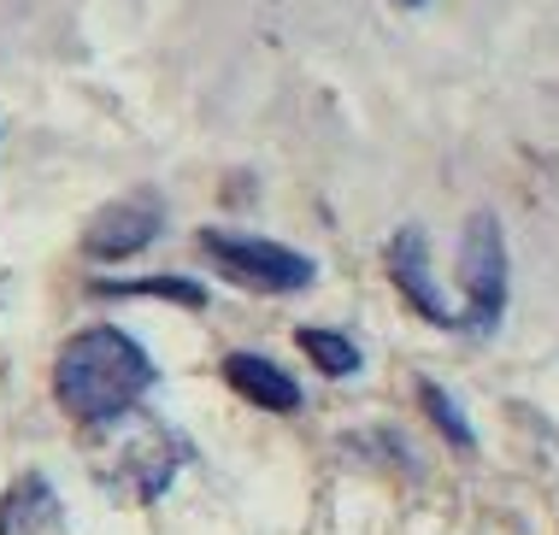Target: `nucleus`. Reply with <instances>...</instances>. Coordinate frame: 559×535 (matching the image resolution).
Segmentation results:
<instances>
[{
    "instance_id": "nucleus-1",
    "label": "nucleus",
    "mask_w": 559,
    "mask_h": 535,
    "mask_svg": "<svg viewBox=\"0 0 559 535\" xmlns=\"http://www.w3.org/2000/svg\"><path fill=\"white\" fill-rule=\"evenodd\" d=\"M154 382H159V371L147 359V347L112 324L78 330L59 347V365H53V394L83 430L88 424H107V418H124L130 406L147 401Z\"/></svg>"
},
{
    "instance_id": "nucleus-2",
    "label": "nucleus",
    "mask_w": 559,
    "mask_h": 535,
    "mask_svg": "<svg viewBox=\"0 0 559 535\" xmlns=\"http://www.w3.org/2000/svg\"><path fill=\"white\" fill-rule=\"evenodd\" d=\"M88 430H107L112 448L107 453H88L95 459V483L124 495L130 507H154V500L171 488L177 465H183V441L165 430L159 418H147L142 406H130L124 418H107V424H88Z\"/></svg>"
},
{
    "instance_id": "nucleus-3",
    "label": "nucleus",
    "mask_w": 559,
    "mask_h": 535,
    "mask_svg": "<svg viewBox=\"0 0 559 535\" xmlns=\"http://www.w3.org/2000/svg\"><path fill=\"white\" fill-rule=\"evenodd\" d=\"M201 253L230 283L253 288V295H300L319 277V265L307 253L283 248V241H265V236H248V229H201Z\"/></svg>"
},
{
    "instance_id": "nucleus-4",
    "label": "nucleus",
    "mask_w": 559,
    "mask_h": 535,
    "mask_svg": "<svg viewBox=\"0 0 559 535\" xmlns=\"http://www.w3.org/2000/svg\"><path fill=\"white\" fill-rule=\"evenodd\" d=\"M460 283H465V330L489 335L507 312V241L495 212H477L460 241Z\"/></svg>"
},
{
    "instance_id": "nucleus-5",
    "label": "nucleus",
    "mask_w": 559,
    "mask_h": 535,
    "mask_svg": "<svg viewBox=\"0 0 559 535\" xmlns=\"http://www.w3.org/2000/svg\"><path fill=\"white\" fill-rule=\"evenodd\" d=\"M159 229H165L159 194L135 189V194H124V201L100 206L95 218L83 224V253L88 259H130V253H142Z\"/></svg>"
},
{
    "instance_id": "nucleus-6",
    "label": "nucleus",
    "mask_w": 559,
    "mask_h": 535,
    "mask_svg": "<svg viewBox=\"0 0 559 535\" xmlns=\"http://www.w3.org/2000/svg\"><path fill=\"white\" fill-rule=\"evenodd\" d=\"M389 277H395V288L430 318L436 330H460V306H448L442 288L430 283V241H425L418 224L395 229V241H389Z\"/></svg>"
},
{
    "instance_id": "nucleus-7",
    "label": "nucleus",
    "mask_w": 559,
    "mask_h": 535,
    "mask_svg": "<svg viewBox=\"0 0 559 535\" xmlns=\"http://www.w3.org/2000/svg\"><path fill=\"white\" fill-rule=\"evenodd\" d=\"M224 382H230L241 401H253L265 412H300V382L260 354H230L224 359Z\"/></svg>"
},
{
    "instance_id": "nucleus-8",
    "label": "nucleus",
    "mask_w": 559,
    "mask_h": 535,
    "mask_svg": "<svg viewBox=\"0 0 559 535\" xmlns=\"http://www.w3.org/2000/svg\"><path fill=\"white\" fill-rule=\"evenodd\" d=\"M0 535H59V500L48 477H19L0 495Z\"/></svg>"
},
{
    "instance_id": "nucleus-9",
    "label": "nucleus",
    "mask_w": 559,
    "mask_h": 535,
    "mask_svg": "<svg viewBox=\"0 0 559 535\" xmlns=\"http://www.w3.org/2000/svg\"><path fill=\"white\" fill-rule=\"evenodd\" d=\"M295 347H300V354H307L312 365H319L324 377H354V371H359V347L347 342L342 330L307 324V330H295Z\"/></svg>"
},
{
    "instance_id": "nucleus-10",
    "label": "nucleus",
    "mask_w": 559,
    "mask_h": 535,
    "mask_svg": "<svg viewBox=\"0 0 559 535\" xmlns=\"http://www.w3.org/2000/svg\"><path fill=\"white\" fill-rule=\"evenodd\" d=\"M107 295H142V300H177L189 312L206 306V288L189 283V277H142V283H107Z\"/></svg>"
},
{
    "instance_id": "nucleus-11",
    "label": "nucleus",
    "mask_w": 559,
    "mask_h": 535,
    "mask_svg": "<svg viewBox=\"0 0 559 535\" xmlns=\"http://www.w3.org/2000/svg\"><path fill=\"white\" fill-rule=\"evenodd\" d=\"M418 401H425V412H430V424L442 430L453 448H477V436H472V424H465V412L453 406V394L448 389H436V382H418Z\"/></svg>"
},
{
    "instance_id": "nucleus-12",
    "label": "nucleus",
    "mask_w": 559,
    "mask_h": 535,
    "mask_svg": "<svg viewBox=\"0 0 559 535\" xmlns=\"http://www.w3.org/2000/svg\"><path fill=\"white\" fill-rule=\"evenodd\" d=\"M401 7H425V0H401Z\"/></svg>"
}]
</instances>
